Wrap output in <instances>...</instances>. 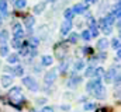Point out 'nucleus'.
<instances>
[{
    "label": "nucleus",
    "mask_w": 121,
    "mask_h": 112,
    "mask_svg": "<svg viewBox=\"0 0 121 112\" xmlns=\"http://www.w3.org/2000/svg\"><path fill=\"white\" fill-rule=\"evenodd\" d=\"M108 46H110V41H108L107 38H101V39H99V41H97V45H96V48H97L100 52L106 51Z\"/></svg>",
    "instance_id": "4468645a"
},
{
    "label": "nucleus",
    "mask_w": 121,
    "mask_h": 112,
    "mask_svg": "<svg viewBox=\"0 0 121 112\" xmlns=\"http://www.w3.org/2000/svg\"><path fill=\"white\" fill-rule=\"evenodd\" d=\"M14 4H16L17 8H24V7L27 6V0H16Z\"/></svg>",
    "instance_id": "2f4dec72"
},
{
    "label": "nucleus",
    "mask_w": 121,
    "mask_h": 112,
    "mask_svg": "<svg viewBox=\"0 0 121 112\" xmlns=\"http://www.w3.org/2000/svg\"><path fill=\"white\" fill-rule=\"evenodd\" d=\"M80 83H82V77H80V76L73 74V76L66 81V85H68V87H70V88H75V87H78Z\"/></svg>",
    "instance_id": "9d476101"
},
{
    "label": "nucleus",
    "mask_w": 121,
    "mask_h": 112,
    "mask_svg": "<svg viewBox=\"0 0 121 112\" xmlns=\"http://www.w3.org/2000/svg\"><path fill=\"white\" fill-rule=\"evenodd\" d=\"M82 52H83L85 55H91V48H90V46H83Z\"/></svg>",
    "instance_id": "4c0bfd02"
},
{
    "label": "nucleus",
    "mask_w": 121,
    "mask_h": 112,
    "mask_svg": "<svg viewBox=\"0 0 121 112\" xmlns=\"http://www.w3.org/2000/svg\"><path fill=\"white\" fill-rule=\"evenodd\" d=\"M38 44H39V39H38L37 36H31V38H30V46L37 48V46H38Z\"/></svg>",
    "instance_id": "72a5a7b5"
},
{
    "label": "nucleus",
    "mask_w": 121,
    "mask_h": 112,
    "mask_svg": "<svg viewBox=\"0 0 121 112\" xmlns=\"http://www.w3.org/2000/svg\"><path fill=\"white\" fill-rule=\"evenodd\" d=\"M69 64H70V60L65 57L63 60H60V64H59V69H58V70H60L62 73H66V72H68V67H69Z\"/></svg>",
    "instance_id": "412c9836"
},
{
    "label": "nucleus",
    "mask_w": 121,
    "mask_h": 112,
    "mask_svg": "<svg viewBox=\"0 0 121 112\" xmlns=\"http://www.w3.org/2000/svg\"><path fill=\"white\" fill-rule=\"evenodd\" d=\"M116 1H120V0H116Z\"/></svg>",
    "instance_id": "09e8293b"
},
{
    "label": "nucleus",
    "mask_w": 121,
    "mask_h": 112,
    "mask_svg": "<svg viewBox=\"0 0 121 112\" xmlns=\"http://www.w3.org/2000/svg\"><path fill=\"white\" fill-rule=\"evenodd\" d=\"M97 100H106V97H107V91H106V87H103V85H100V87H97L93 92H91Z\"/></svg>",
    "instance_id": "1a4fd4ad"
},
{
    "label": "nucleus",
    "mask_w": 121,
    "mask_h": 112,
    "mask_svg": "<svg viewBox=\"0 0 121 112\" xmlns=\"http://www.w3.org/2000/svg\"><path fill=\"white\" fill-rule=\"evenodd\" d=\"M13 34H14V38H18V39H23L24 36V31H23V25L16 23L13 25Z\"/></svg>",
    "instance_id": "9b49d317"
},
{
    "label": "nucleus",
    "mask_w": 121,
    "mask_h": 112,
    "mask_svg": "<svg viewBox=\"0 0 121 112\" xmlns=\"http://www.w3.org/2000/svg\"><path fill=\"white\" fill-rule=\"evenodd\" d=\"M9 55V46L7 45H0V56Z\"/></svg>",
    "instance_id": "473e14b6"
},
{
    "label": "nucleus",
    "mask_w": 121,
    "mask_h": 112,
    "mask_svg": "<svg viewBox=\"0 0 121 112\" xmlns=\"http://www.w3.org/2000/svg\"><path fill=\"white\" fill-rule=\"evenodd\" d=\"M111 14L118 20L120 18V16H121V4H120V1H117L113 7H111Z\"/></svg>",
    "instance_id": "f3484780"
},
{
    "label": "nucleus",
    "mask_w": 121,
    "mask_h": 112,
    "mask_svg": "<svg viewBox=\"0 0 121 112\" xmlns=\"http://www.w3.org/2000/svg\"><path fill=\"white\" fill-rule=\"evenodd\" d=\"M35 102H37L38 105H42V104H47V98H37V100H35Z\"/></svg>",
    "instance_id": "ea45409f"
},
{
    "label": "nucleus",
    "mask_w": 121,
    "mask_h": 112,
    "mask_svg": "<svg viewBox=\"0 0 121 112\" xmlns=\"http://www.w3.org/2000/svg\"><path fill=\"white\" fill-rule=\"evenodd\" d=\"M73 11H72V8H65V11H63V17H65V20H69V21H72V18H73Z\"/></svg>",
    "instance_id": "bb28decb"
},
{
    "label": "nucleus",
    "mask_w": 121,
    "mask_h": 112,
    "mask_svg": "<svg viewBox=\"0 0 121 112\" xmlns=\"http://www.w3.org/2000/svg\"><path fill=\"white\" fill-rule=\"evenodd\" d=\"M62 109H65V111H69V105H63V107H62Z\"/></svg>",
    "instance_id": "49530a36"
},
{
    "label": "nucleus",
    "mask_w": 121,
    "mask_h": 112,
    "mask_svg": "<svg viewBox=\"0 0 121 112\" xmlns=\"http://www.w3.org/2000/svg\"><path fill=\"white\" fill-rule=\"evenodd\" d=\"M97 28H100L106 35H110V34L113 32V27H111V25H108V24L106 23L104 17H101V18L99 20V23H97Z\"/></svg>",
    "instance_id": "423d86ee"
},
{
    "label": "nucleus",
    "mask_w": 121,
    "mask_h": 112,
    "mask_svg": "<svg viewBox=\"0 0 121 112\" xmlns=\"http://www.w3.org/2000/svg\"><path fill=\"white\" fill-rule=\"evenodd\" d=\"M3 70H4V72H7V73H13V67H10V66H6Z\"/></svg>",
    "instance_id": "37998d69"
},
{
    "label": "nucleus",
    "mask_w": 121,
    "mask_h": 112,
    "mask_svg": "<svg viewBox=\"0 0 121 112\" xmlns=\"http://www.w3.org/2000/svg\"><path fill=\"white\" fill-rule=\"evenodd\" d=\"M97 60H99V59H97L96 56H91L90 59H89V63H90V66H93V64H94V63H96Z\"/></svg>",
    "instance_id": "79ce46f5"
},
{
    "label": "nucleus",
    "mask_w": 121,
    "mask_h": 112,
    "mask_svg": "<svg viewBox=\"0 0 121 112\" xmlns=\"http://www.w3.org/2000/svg\"><path fill=\"white\" fill-rule=\"evenodd\" d=\"M117 73H118V67H113V66H111V69H108V70L104 73V76H103L104 83L113 84V80H114V77H116Z\"/></svg>",
    "instance_id": "39448f33"
},
{
    "label": "nucleus",
    "mask_w": 121,
    "mask_h": 112,
    "mask_svg": "<svg viewBox=\"0 0 121 112\" xmlns=\"http://www.w3.org/2000/svg\"><path fill=\"white\" fill-rule=\"evenodd\" d=\"M6 62L9 64H16L18 62V55L17 53H9V55L6 56Z\"/></svg>",
    "instance_id": "aec40b11"
},
{
    "label": "nucleus",
    "mask_w": 121,
    "mask_h": 112,
    "mask_svg": "<svg viewBox=\"0 0 121 112\" xmlns=\"http://www.w3.org/2000/svg\"><path fill=\"white\" fill-rule=\"evenodd\" d=\"M110 45L113 46V49H114V51H118V49L121 48V41H120V38H118V36L113 38V39H111V42H110Z\"/></svg>",
    "instance_id": "b1692460"
},
{
    "label": "nucleus",
    "mask_w": 121,
    "mask_h": 112,
    "mask_svg": "<svg viewBox=\"0 0 121 112\" xmlns=\"http://www.w3.org/2000/svg\"><path fill=\"white\" fill-rule=\"evenodd\" d=\"M87 8H89V4H86V3H78V4H75L72 7V11H73V14H83V13L87 11Z\"/></svg>",
    "instance_id": "0eeeda50"
},
{
    "label": "nucleus",
    "mask_w": 121,
    "mask_h": 112,
    "mask_svg": "<svg viewBox=\"0 0 121 112\" xmlns=\"http://www.w3.org/2000/svg\"><path fill=\"white\" fill-rule=\"evenodd\" d=\"M24 25L27 28V31L31 32L32 28H34V25H35V17H34V16H27V17L24 18Z\"/></svg>",
    "instance_id": "ddd939ff"
},
{
    "label": "nucleus",
    "mask_w": 121,
    "mask_h": 112,
    "mask_svg": "<svg viewBox=\"0 0 121 112\" xmlns=\"http://www.w3.org/2000/svg\"><path fill=\"white\" fill-rule=\"evenodd\" d=\"M0 13L3 17H7V1L6 0H0Z\"/></svg>",
    "instance_id": "393cba45"
},
{
    "label": "nucleus",
    "mask_w": 121,
    "mask_h": 112,
    "mask_svg": "<svg viewBox=\"0 0 121 112\" xmlns=\"http://www.w3.org/2000/svg\"><path fill=\"white\" fill-rule=\"evenodd\" d=\"M45 7H47V3H45V1L37 3V4L34 6V8H32V13L37 14V16H39V14H42V13L45 11Z\"/></svg>",
    "instance_id": "dca6fc26"
},
{
    "label": "nucleus",
    "mask_w": 121,
    "mask_h": 112,
    "mask_svg": "<svg viewBox=\"0 0 121 112\" xmlns=\"http://www.w3.org/2000/svg\"><path fill=\"white\" fill-rule=\"evenodd\" d=\"M41 112H54V108L52 107H44L41 109Z\"/></svg>",
    "instance_id": "a19ab883"
},
{
    "label": "nucleus",
    "mask_w": 121,
    "mask_h": 112,
    "mask_svg": "<svg viewBox=\"0 0 121 112\" xmlns=\"http://www.w3.org/2000/svg\"><path fill=\"white\" fill-rule=\"evenodd\" d=\"M82 38H83L85 41H90L91 35H90V32H89V29H85V31L82 32Z\"/></svg>",
    "instance_id": "f704fd0d"
},
{
    "label": "nucleus",
    "mask_w": 121,
    "mask_h": 112,
    "mask_svg": "<svg viewBox=\"0 0 121 112\" xmlns=\"http://www.w3.org/2000/svg\"><path fill=\"white\" fill-rule=\"evenodd\" d=\"M10 36H9V31L7 29H1L0 31V45H6L9 42Z\"/></svg>",
    "instance_id": "6ab92c4d"
},
{
    "label": "nucleus",
    "mask_w": 121,
    "mask_h": 112,
    "mask_svg": "<svg viewBox=\"0 0 121 112\" xmlns=\"http://www.w3.org/2000/svg\"><path fill=\"white\" fill-rule=\"evenodd\" d=\"M97 1H99V0H86L85 3H86V4H96Z\"/></svg>",
    "instance_id": "c03bdc74"
},
{
    "label": "nucleus",
    "mask_w": 121,
    "mask_h": 112,
    "mask_svg": "<svg viewBox=\"0 0 121 112\" xmlns=\"http://www.w3.org/2000/svg\"><path fill=\"white\" fill-rule=\"evenodd\" d=\"M24 67L23 66H16V67H13V73H11V76H17V77H23L24 76Z\"/></svg>",
    "instance_id": "4be33fe9"
},
{
    "label": "nucleus",
    "mask_w": 121,
    "mask_h": 112,
    "mask_svg": "<svg viewBox=\"0 0 121 112\" xmlns=\"http://www.w3.org/2000/svg\"><path fill=\"white\" fill-rule=\"evenodd\" d=\"M83 67H85V62L80 59V60H76L75 62V64H73V72H72V76L73 74H76L78 72H80V70H83Z\"/></svg>",
    "instance_id": "a211bd4d"
},
{
    "label": "nucleus",
    "mask_w": 121,
    "mask_h": 112,
    "mask_svg": "<svg viewBox=\"0 0 121 112\" xmlns=\"http://www.w3.org/2000/svg\"><path fill=\"white\" fill-rule=\"evenodd\" d=\"M56 77H58V70L56 69H52V70H48L44 76V83L45 85H52V84L56 81Z\"/></svg>",
    "instance_id": "20e7f679"
},
{
    "label": "nucleus",
    "mask_w": 121,
    "mask_h": 112,
    "mask_svg": "<svg viewBox=\"0 0 121 112\" xmlns=\"http://www.w3.org/2000/svg\"><path fill=\"white\" fill-rule=\"evenodd\" d=\"M101 85V79H94V80H90L89 83L86 84V91L89 92V94H91L97 87H100Z\"/></svg>",
    "instance_id": "6e6552de"
},
{
    "label": "nucleus",
    "mask_w": 121,
    "mask_h": 112,
    "mask_svg": "<svg viewBox=\"0 0 121 112\" xmlns=\"http://www.w3.org/2000/svg\"><path fill=\"white\" fill-rule=\"evenodd\" d=\"M9 97L14 104H20L24 101V95H23V90L20 87H11L9 91Z\"/></svg>",
    "instance_id": "f257e3e1"
},
{
    "label": "nucleus",
    "mask_w": 121,
    "mask_h": 112,
    "mask_svg": "<svg viewBox=\"0 0 121 112\" xmlns=\"http://www.w3.org/2000/svg\"><path fill=\"white\" fill-rule=\"evenodd\" d=\"M104 20H106V23H107L108 25H111V27H113V25H114V21H116V17L110 13V14H107V16L104 17Z\"/></svg>",
    "instance_id": "c85d7f7f"
},
{
    "label": "nucleus",
    "mask_w": 121,
    "mask_h": 112,
    "mask_svg": "<svg viewBox=\"0 0 121 112\" xmlns=\"http://www.w3.org/2000/svg\"><path fill=\"white\" fill-rule=\"evenodd\" d=\"M94 108H96V105H94L93 102H86V104H85V109H86V111H93Z\"/></svg>",
    "instance_id": "c9c22d12"
},
{
    "label": "nucleus",
    "mask_w": 121,
    "mask_h": 112,
    "mask_svg": "<svg viewBox=\"0 0 121 112\" xmlns=\"http://www.w3.org/2000/svg\"><path fill=\"white\" fill-rule=\"evenodd\" d=\"M10 1H16V0H10Z\"/></svg>",
    "instance_id": "de8ad7c7"
},
{
    "label": "nucleus",
    "mask_w": 121,
    "mask_h": 112,
    "mask_svg": "<svg viewBox=\"0 0 121 112\" xmlns=\"http://www.w3.org/2000/svg\"><path fill=\"white\" fill-rule=\"evenodd\" d=\"M34 70H35V73H39V72H41V67H39V66H35Z\"/></svg>",
    "instance_id": "a18cd8bd"
},
{
    "label": "nucleus",
    "mask_w": 121,
    "mask_h": 112,
    "mask_svg": "<svg viewBox=\"0 0 121 112\" xmlns=\"http://www.w3.org/2000/svg\"><path fill=\"white\" fill-rule=\"evenodd\" d=\"M97 59H99V60H106V59H107V53H106V51L100 52V55L97 56Z\"/></svg>",
    "instance_id": "58836bf2"
},
{
    "label": "nucleus",
    "mask_w": 121,
    "mask_h": 112,
    "mask_svg": "<svg viewBox=\"0 0 121 112\" xmlns=\"http://www.w3.org/2000/svg\"><path fill=\"white\" fill-rule=\"evenodd\" d=\"M113 83H114V85H117V87H120V83H121L120 73H117V74H116V77H114V80H113Z\"/></svg>",
    "instance_id": "e433bc0d"
},
{
    "label": "nucleus",
    "mask_w": 121,
    "mask_h": 112,
    "mask_svg": "<svg viewBox=\"0 0 121 112\" xmlns=\"http://www.w3.org/2000/svg\"><path fill=\"white\" fill-rule=\"evenodd\" d=\"M94 69H96L94 66H89V67L85 70V76H86V77H93V76H94Z\"/></svg>",
    "instance_id": "7c9ffc66"
},
{
    "label": "nucleus",
    "mask_w": 121,
    "mask_h": 112,
    "mask_svg": "<svg viewBox=\"0 0 121 112\" xmlns=\"http://www.w3.org/2000/svg\"><path fill=\"white\" fill-rule=\"evenodd\" d=\"M70 29H72V21L65 20V21L62 23V25H60V34H62V35H68V34L70 32Z\"/></svg>",
    "instance_id": "2eb2a0df"
},
{
    "label": "nucleus",
    "mask_w": 121,
    "mask_h": 112,
    "mask_svg": "<svg viewBox=\"0 0 121 112\" xmlns=\"http://www.w3.org/2000/svg\"><path fill=\"white\" fill-rule=\"evenodd\" d=\"M78 39H79V35L76 32H70L69 36H68V42H70V44H76Z\"/></svg>",
    "instance_id": "cd10ccee"
},
{
    "label": "nucleus",
    "mask_w": 121,
    "mask_h": 112,
    "mask_svg": "<svg viewBox=\"0 0 121 112\" xmlns=\"http://www.w3.org/2000/svg\"><path fill=\"white\" fill-rule=\"evenodd\" d=\"M23 39H18V38H13L11 39V46L13 48H16V49H20L21 46H23Z\"/></svg>",
    "instance_id": "a878e982"
},
{
    "label": "nucleus",
    "mask_w": 121,
    "mask_h": 112,
    "mask_svg": "<svg viewBox=\"0 0 121 112\" xmlns=\"http://www.w3.org/2000/svg\"><path fill=\"white\" fill-rule=\"evenodd\" d=\"M52 63H54V57L51 55L42 56V59H41V64H42V66H51Z\"/></svg>",
    "instance_id": "5701e85b"
},
{
    "label": "nucleus",
    "mask_w": 121,
    "mask_h": 112,
    "mask_svg": "<svg viewBox=\"0 0 121 112\" xmlns=\"http://www.w3.org/2000/svg\"><path fill=\"white\" fill-rule=\"evenodd\" d=\"M23 84H24L30 91H32V92H35V91L39 90V85H38V83H37V80H35L34 77H30V76L23 77Z\"/></svg>",
    "instance_id": "7ed1b4c3"
},
{
    "label": "nucleus",
    "mask_w": 121,
    "mask_h": 112,
    "mask_svg": "<svg viewBox=\"0 0 121 112\" xmlns=\"http://www.w3.org/2000/svg\"><path fill=\"white\" fill-rule=\"evenodd\" d=\"M0 84H1V87H4V88L11 87V84H13V76L3 74V76L0 77Z\"/></svg>",
    "instance_id": "f8f14e48"
},
{
    "label": "nucleus",
    "mask_w": 121,
    "mask_h": 112,
    "mask_svg": "<svg viewBox=\"0 0 121 112\" xmlns=\"http://www.w3.org/2000/svg\"><path fill=\"white\" fill-rule=\"evenodd\" d=\"M55 56L58 60H63L66 57V53H68V45L65 42H60L58 45H55Z\"/></svg>",
    "instance_id": "f03ea898"
},
{
    "label": "nucleus",
    "mask_w": 121,
    "mask_h": 112,
    "mask_svg": "<svg viewBox=\"0 0 121 112\" xmlns=\"http://www.w3.org/2000/svg\"><path fill=\"white\" fill-rule=\"evenodd\" d=\"M104 73H106V70H104L103 67H96V69H94V76H96L97 79H101V77L104 76Z\"/></svg>",
    "instance_id": "c756f323"
}]
</instances>
